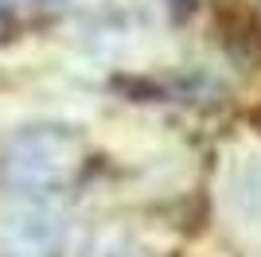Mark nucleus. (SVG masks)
I'll use <instances>...</instances> for the list:
<instances>
[{
    "mask_svg": "<svg viewBox=\"0 0 261 257\" xmlns=\"http://www.w3.org/2000/svg\"><path fill=\"white\" fill-rule=\"evenodd\" d=\"M59 238V214L32 199V187L0 191V257H55Z\"/></svg>",
    "mask_w": 261,
    "mask_h": 257,
    "instance_id": "nucleus-1",
    "label": "nucleus"
}]
</instances>
